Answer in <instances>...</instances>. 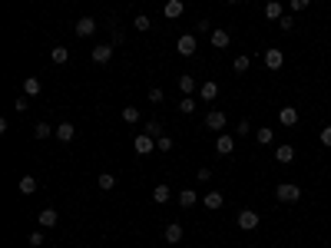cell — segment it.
Here are the masks:
<instances>
[{
    "instance_id": "cell-1",
    "label": "cell",
    "mask_w": 331,
    "mask_h": 248,
    "mask_svg": "<svg viewBox=\"0 0 331 248\" xmlns=\"http://www.w3.org/2000/svg\"><path fill=\"white\" fill-rule=\"evenodd\" d=\"M275 198H278V202L281 205H292V202H298V198H301V189L298 186H295V182H281V186L275 189Z\"/></svg>"
},
{
    "instance_id": "cell-2",
    "label": "cell",
    "mask_w": 331,
    "mask_h": 248,
    "mask_svg": "<svg viewBox=\"0 0 331 248\" xmlns=\"http://www.w3.org/2000/svg\"><path fill=\"white\" fill-rule=\"evenodd\" d=\"M133 149H136V155H149V152H156V139L146 136V132H139V136L133 139Z\"/></svg>"
},
{
    "instance_id": "cell-3",
    "label": "cell",
    "mask_w": 331,
    "mask_h": 248,
    "mask_svg": "<svg viewBox=\"0 0 331 248\" xmlns=\"http://www.w3.org/2000/svg\"><path fill=\"white\" fill-rule=\"evenodd\" d=\"M238 229H242V232H255L258 229V212L242 209V212H238Z\"/></svg>"
},
{
    "instance_id": "cell-4",
    "label": "cell",
    "mask_w": 331,
    "mask_h": 248,
    "mask_svg": "<svg viewBox=\"0 0 331 248\" xmlns=\"http://www.w3.org/2000/svg\"><path fill=\"white\" fill-rule=\"evenodd\" d=\"M225 126H229V119H225V112L222 109H212L206 116V129H212V132H222Z\"/></svg>"
},
{
    "instance_id": "cell-5",
    "label": "cell",
    "mask_w": 331,
    "mask_h": 248,
    "mask_svg": "<svg viewBox=\"0 0 331 248\" xmlns=\"http://www.w3.org/2000/svg\"><path fill=\"white\" fill-rule=\"evenodd\" d=\"M73 30H76V37H83V40L93 37V33H96V17H80Z\"/></svg>"
},
{
    "instance_id": "cell-6",
    "label": "cell",
    "mask_w": 331,
    "mask_h": 248,
    "mask_svg": "<svg viewBox=\"0 0 331 248\" xmlns=\"http://www.w3.org/2000/svg\"><path fill=\"white\" fill-rule=\"evenodd\" d=\"M265 66H269V70H281V66H285V53H281L278 47H269V50H265Z\"/></svg>"
},
{
    "instance_id": "cell-7",
    "label": "cell",
    "mask_w": 331,
    "mask_h": 248,
    "mask_svg": "<svg viewBox=\"0 0 331 248\" xmlns=\"http://www.w3.org/2000/svg\"><path fill=\"white\" fill-rule=\"evenodd\" d=\"M215 152L219 155H232L235 152V139H232L229 132H219V139H215Z\"/></svg>"
},
{
    "instance_id": "cell-8",
    "label": "cell",
    "mask_w": 331,
    "mask_h": 248,
    "mask_svg": "<svg viewBox=\"0 0 331 248\" xmlns=\"http://www.w3.org/2000/svg\"><path fill=\"white\" fill-rule=\"evenodd\" d=\"M182 235H186V232H182V225H179V222H169V225H166V232H163V238H166L169 245H179V242H182Z\"/></svg>"
},
{
    "instance_id": "cell-9",
    "label": "cell",
    "mask_w": 331,
    "mask_h": 248,
    "mask_svg": "<svg viewBox=\"0 0 331 248\" xmlns=\"http://www.w3.org/2000/svg\"><path fill=\"white\" fill-rule=\"evenodd\" d=\"M90 56H93V63H100V66H103V63H109V60H113V43L93 47V53H90Z\"/></svg>"
},
{
    "instance_id": "cell-10",
    "label": "cell",
    "mask_w": 331,
    "mask_h": 248,
    "mask_svg": "<svg viewBox=\"0 0 331 248\" xmlns=\"http://www.w3.org/2000/svg\"><path fill=\"white\" fill-rule=\"evenodd\" d=\"M175 50H179V56H192L195 53V37H192V33H182L179 43H175Z\"/></svg>"
},
{
    "instance_id": "cell-11",
    "label": "cell",
    "mask_w": 331,
    "mask_h": 248,
    "mask_svg": "<svg viewBox=\"0 0 331 248\" xmlns=\"http://www.w3.org/2000/svg\"><path fill=\"white\" fill-rule=\"evenodd\" d=\"M278 123L281 126H298V109H295V106H281L278 109Z\"/></svg>"
},
{
    "instance_id": "cell-12",
    "label": "cell",
    "mask_w": 331,
    "mask_h": 248,
    "mask_svg": "<svg viewBox=\"0 0 331 248\" xmlns=\"http://www.w3.org/2000/svg\"><path fill=\"white\" fill-rule=\"evenodd\" d=\"M163 13H166L169 20H175V17H182V13H186V4H182V0H166Z\"/></svg>"
},
{
    "instance_id": "cell-13",
    "label": "cell",
    "mask_w": 331,
    "mask_h": 248,
    "mask_svg": "<svg viewBox=\"0 0 331 248\" xmlns=\"http://www.w3.org/2000/svg\"><path fill=\"white\" fill-rule=\"evenodd\" d=\"M37 222H40V229H53V225L60 222V215H56V209H43L37 215Z\"/></svg>"
},
{
    "instance_id": "cell-14",
    "label": "cell",
    "mask_w": 331,
    "mask_h": 248,
    "mask_svg": "<svg viewBox=\"0 0 331 248\" xmlns=\"http://www.w3.org/2000/svg\"><path fill=\"white\" fill-rule=\"evenodd\" d=\"M169 198H172V189H169L166 182H159V186L152 189V202H156V205H166Z\"/></svg>"
},
{
    "instance_id": "cell-15",
    "label": "cell",
    "mask_w": 331,
    "mask_h": 248,
    "mask_svg": "<svg viewBox=\"0 0 331 248\" xmlns=\"http://www.w3.org/2000/svg\"><path fill=\"white\" fill-rule=\"evenodd\" d=\"M73 136H76V126L73 123H60V126H56V139H60V143H73Z\"/></svg>"
},
{
    "instance_id": "cell-16",
    "label": "cell",
    "mask_w": 331,
    "mask_h": 248,
    "mask_svg": "<svg viewBox=\"0 0 331 248\" xmlns=\"http://www.w3.org/2000/svg\"><path fill=\"white\" fill-rule=\"evenodd\" d=\"M262 13H265V17H269V20H275V24H278L281 17H285V10H281V4H278V0H269Z\"/></svg>"
},
{
    "instance_id": "cell-17",
    "label": "cell",
    "mask_w": 331,
    "mask_h": 248,
    "mask_svg": "<svg viewBox=\"0 0 331 248\" xmlns=\"http://www.w3.org/2000/svg\"><path fill=\"white\" fill-rule=\"evenodd\" d=\"M292 159H295V146H288V143H285V146H278V149H275V162L288 166Z\"/></svg>"
},
{
    "instance_id": "cell-18",
    "label": "cell",
    "mask_w": 331,
    "mask_h": 248,
    "mask_svg": "<svg viewBox=\"0 0 331 248\" xmlns=\"http://www.w3.org/2000/svg\"><path fill=\"white\" fill-rule=\"evenodd\" d=\"M40 76H27L24 80V96H40Z\"/></svg>"
},
{
    "instance_id": "cell-19",
    "label": "cell",
    "mask_w": 331,
    "mask_h": 248,
    "mask_svg": "<svg viewBox=\"0 0 331 248\" xmlns=\"http://www.w3.org/2000/svg\"><path fill=\"white\" fill-rule=\"evenodd\" d=\"M222 202H225V198H222V192H206V198H202V205H206L209 212L222 209Z\"/></svg>"
},
{
    "instance_id": "cell-20",
    "label": "cell",
    "mask_w": 331,
    "mask_h": 248,
    "mask_svg": "<svg viewBox=\"0 0 331 248\" xmlns=\"http://www.w3.org/2000/svg\"><path fill=\"white\" fill-rule=\"evenodd\" d=\"M229 33H225V30H212V37H209V43H212L215 50H225V47H229Z\"/></svg>"
},
{
    "instance_id": "cell-21",
    "label": "cell",
    "mask_w": 331,
    "mask_h": 248,
    "mask_svg": "<svg viewBox=\"0 0 331 248\" xmlns=\"http://www.w3.org/2000/svg\"><path fill=\"white\" fill-rule=\"evenodd\" d=\"M199 96H202V99H215V96H219V83L206 80V83L199 86Z\"/></svg>"
},
{
    "instance_id": "cell-22",
    "label": "cell",
    "mask_w": 331,
    "mask_h": 248,
    "mask_svg": "<svg viewBox=\"0 0 331 248\" xmlns=\"http://www.w3.org/2000/svg\"><path fill=\"white\" fill-rule=\"evenodd\" d=\"M255 139H258V146H272V139H275V132H272V126H258Z\"/></svg>"
},
{
    "instance_id": "cell-23",
    "label": "cell",
    "mask_w": 331,
    "mask_h": 248,
    "mask_svg": "<svg viewBox=\"0 0 331 248\" xmlns=\"http://www.w3.org/2000/svg\"><path fill=\"white\" fill-rule=\"evenodd\" d=\"M195 202H199V195H195L192 189H182V192H179V205H182V209H192Z\"/></svg>"
},
{
    "instance_id": "cell-24",
    "label": "cell",
    "mask_w": 331,
    "mask_h": 248,
    "mask_svg": "<svg viewBox=\"0 0 331 248\" xmlns=\"http://www.w3.org/2000/svg\"><path fill=\"white\" fill-rule=\"evenodd\" d=\"M179 89H182V96H192V93H195V80H192L189 73H182V76H179Z\"/></svg>"
},
{
    "instance_id": "cell-25",
    "label": "cell",
    "mask_w": 331,
    "mask_h": 248,
    "mask_svg": "<svg viewBox=\"0 0 331 248\" xmlns=\"http://www.w3.org/2000/svg\"><path fill=\"white\" fill-rule=\"evenodd\" d=\"M37 192V179H33V175H24V179H20V195H33Z\"/></svg>"
},
{
    "instance_id": "cell-26",
    "label": "cell",
    "mask_w": 331,
    "mask_h": 248,
    "mask_svg": "<svg viewBox=\"0 0 331 248\" xmlns=\"http://www.w3.org/2000/svg\"><path fill=\"white\" fill-rule=\"evenodd\" d=\"M123 123L126 126H136L139 123V109H136V106H123Z\"/></svg>"
},
{
    "instance_id": "cell-27",
    "label": "cell",
    "mask_w": 331,
    "mask_h": 248,
    "mask_svg": "<svg viewBox=\"0 0 331 248\" xmlns=\"http://www.w3.org/2000/svg\"><path fill=\"white\" fill-rule=\"evenodd\" d=\"M133 27H136V30H149V27H152V20H149V13H136V17H133Z\"/></svg>"
},
{
    "instance_id": "cell-28",
    "label": "cell",
    "mask_w": 331,
    "mask_h": 248,
    "mask_svg": "<svg viewBox=\"0 0 331 248\" xmlns=\"http://www.w3.org/2000/svg\"><path fill=\"white\" fill-rule=\"evenodd\" d=\"M179 112H182V116H192V112H195V99L192 96H182L179 99Z\"/></svg>"
},
{
    "instance_id": "cell-29",
    "label": "cell",
    "mask_w": 331,
    "mask_h": 248,
    "mask_svg": "<svg viewBox=\"0 0 331 248\" xmlns=\"http://www.w3.org/2000/svg\"><path fill=\"white\" fill-rule=\"evenodd\" d=\"M249 66H252V60H249V56H235V63H232V70H235V73H249Z\"/></svg>"
},
{
    "instance_id": "cell-30",
    "label": "cell",
    "mask_w": 331,
    "mask_h": 248,
    "mask_svg": "<svg viewBox=\"0 0 331 248\" xmlns=\"http://www.w3.org/2000/svg\"><path fill=\"white\" fill-rule=\"evenodd\" d=\"M143 132H146V136H152V139H159V136H163V123H156V119H152V123L143 126Z\"/></svg>"
},
{
    "instance_id": "cell-31",
    "label": "cell",
    "mask_w": 331,
    "mask_h": 248,
    "mask_svg": "<svg viewBox=\"0 0 331 248\" xmlns=\"http://www.w3.org/2000/svg\"><path fill=\"white\" fill-rule=\"evenodd\" d=\"M96 182H100V189H103V192H109V189L116 186V175H109V172H100V179H96Z\"/></svg>"
},
{
    "instance_id": "cell-32",
    "label": "cell",
    "mask_w": 331,
    "mask_h": 248,
    "mask_svg": "<svg viewBox=\"0 0 331 248\" xmlns=\"http://www.w3.org/2000/svg\"><path fill=\"white\" fill-rule=\"evenodd\" d=\"M50 56H53V63H67V60H70V50H67V47H53Z\"/></svg>"
},
{
    "instance_id": "cell-33",
    "label": "cell",
    "mask_w": 331,
    "mask_h": 248,
    "mask_svg": "<svg viewBox=\"0 0 331 248\" xmlns=\"http://www.w3.org/2000/svg\"><path fill=\"white\" fill-rule=\"evenodd\" d=\"M50 126H47V123H37V126H33V139H47V136H50Z\"/></svg>"
},
{
    "instance_id": "cell-34",
    "label": "cell",
    "mask_w": 331,
    "mask_h": 248,
    "mask_svg": "<svg viewBox=\"0 0 331 248\" xmlns=\"http://www.w3.org/2000/svg\"><path fill=\"white\" fill-rule=\"evenodd\" d=\"M169 149H172V139H169V136H159L156 139V152H169Z\"/></svg>"
},
{
    "instance_id": "cell-35",
    "label": "cell",
    "mask_w": 331,
    "mask_h": 248,
    "mask_svg": "<svg viewBox=\"0 0 331 248\" xmlns=\"http://www.w3.org/2000/svg\"><path fill=\"white\" fill-rule=\"evenodd\" d=\"M235 132H238V136H249V132H252V123H249V119H242V123L235 126Z\"/></svg>"
},
{
    "instance_id": "cell-36",
    "label": "cell",
    "mask_w": 331,
    "mask_h": 248,
    "mask_svg": "<svg viewBox=\"0 0 331 248\" xmlns=\"http://www.w3.org/2000/svg\"><path fill=\"white\" fill-rule=\"evenodd\" d=\"M278 27H281L285 33H288V30H295V17H281V20H278Z\"/></svg>"
},
{
    "instance_id": "cell-37",
    "label": "cell",
    "mask_w": 331,
    "mask_h": 248,
    "mask_svg": "<svg viewBox=\"0 0 331 248\" xmlns=\"http://www.w3.org/2000/svg\"><path fill=\"white\" fill-rule=\"evenodd\" d=\"M30 245H33V248L43 245V232H30Z\"/></svg>"
},
{
    "instance_id": "cell-38",
    "label": "cell",
    "mask_w": 331,
    "mask_h": 248,
    "mask_svg": "<svg viewBox=\"0 0 331 248\" xmlns=\"http://www.w3.org/2000/svg\"><path fill=\"white\" fill-rule=\"evenodd\" d=\"M312 7V0H292V10H308Z\"/></svg>"
},
{
    "instance_id": "cell-39",
    "label": "cell",
    "mask_w": 331,
    "mask_h": 248,
    "mask_svg": "<svg viewBox=\"0 0 331 248\" xmlns=\"http://www.w3.org/2000/svg\"><path fill=\"white\" fill-rule=\"evenodd\" d=\"M321 146L331 149V126H325V129H321Z\"/></svg>"
},
{
    "instance_id": "cell-40",
    "label": "cell",
    "mask_w": 331,
    "mask_h": 248,
    "mask_svg": "<svg viewBox=\"0 0 331 248\" xmlns=\"http://www.w3.org/2000/svg\"><path fill=\"white\" fill-rule=\"evenodd\" d=\"M149 99H152V103H163V89L152 86V89H149Z\"/></svg>"
},
{
    "instance_id": "cell-41",
    "label": "cell",
    "mask_w": 331,
    "mask_h": 248,
    "mask_svg": "<svg viewBox=\"0 0 331 248\" xmlns=\"http://www.w3.org/2000/svg\"><path fill=\"white\" fill-rule=\"evenodd\" d=\"M195 179H202V182H206V179H212V169H206V166H202L199 172H195Z\"/></svg>"
},
{
    "instance_id": "cell-42",
    "label": "cell",
    "mask_w": 331,
    "mask_h": 248,
    "mask_svg": "<svg viewBox=\"0 0 331 248\" xmlns=\"http://www.w3.org/2000/svg\"><path fill=\"white\" fill-rule=\"evenodd\" d=\"M27 106H30V103H27V99H24V96H20V99H13V109H17V112H24V109H27Z\"/></svg>"
},
{
    "instance_id": "cell-43",
    "label": "cell",
    "mask_w": 331,
    "mask_h": 248,
    "mask_svg": "<svg viewBox=\"0 0 331 248\" xmlns=\"http://www.w3.org/2000/svg\"><path fill=\"white\" fill-rule=\"evenodd\" d=\"M225 4H238V0H225Z\"/></svg>"
}]
</instances>
